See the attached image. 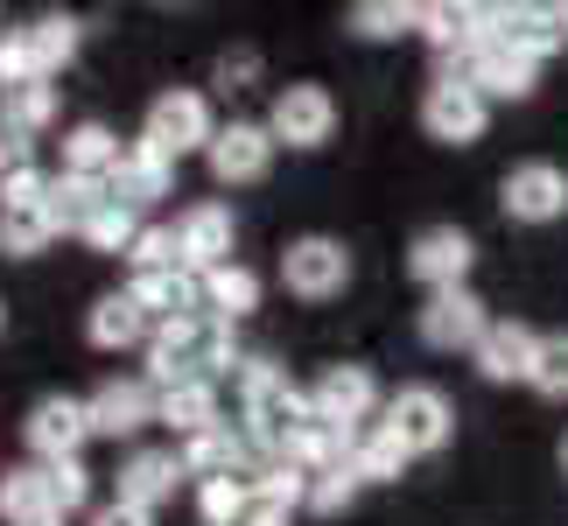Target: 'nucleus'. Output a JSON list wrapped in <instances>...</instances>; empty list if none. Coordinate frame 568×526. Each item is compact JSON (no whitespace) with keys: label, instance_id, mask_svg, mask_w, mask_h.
<instances>
[{"label":"nucleus","instance_id":"1","mask_svg":"<svg viewBox=\"0 0 568 526\" xmlns=\"http://www.w3.org/2000/svg\"><path fill=\"white\" fill-rule=\"evenodd\" d=\"M239 365V323H217V316H190V323H169V331L148 337V386H190L204 380L217 386L225 372Z\"/></svg>","mask_w":568,"mask_h":526},{"label":"nucleus","instance_id":"2","mask_svg":"<svg viewBox=\"0 0 568 526\" xmlns=\"http://www.w3.org/2000/svg\"><path fill=\"white\" fill-rule=\"evenodd\" d=\"M141 141L155 148V155L183 162V155H204L217 141V120H211V99L190 92V84H169V92L148 99V120H141Z\"/></svg>","mask_w":568,"mask_h":526},{"label":"nucleus","instance_id":"3","mask_svg":"<svg viewBox=\"0 0 568 526\" xmlns=\"http://www.w3.org/2000/svg\"><path fill=\"white\" fill-rule=\"evenodd\" d=\"M352 246H344L337 232H302L288 239V253H281V289L295 302H337L352 289Z\"/></svg>","mask_w":568,"mask_h":526},{"label":"nucleus","instance_id":"4","mask_svg":"<svg viewBox=\"0 0 568 526\" xmlns=\"http://www.w3.org/2000/svg\"><path fill=\"white\" fill-rule=\"evenodd\" d=\"M50 239H57L50 175H42V169L8 175V183H0V260H36Z\"/></svg>","mask_w":568,"mask_h":526},{"label":"nucleus","instance_id":"5","mask_svg":"<svg viewBox=\"0 0 568 526\" xmlns=\"http://www.w3.org/2000/svg\"><path fill=\"white\" fill-rule=\"evenodd\" d=\"M379 428L407 456H435V449H449V435H456V407H449L443 386H400V393H386Z\"/></svg>","mask_w":568,"mask_h":526},{"label":"nucleus","instance_id":"6","mask_svg":"<svg viewBox=\"0 0 568 526\" xmlns=\"http://www.w3.org/2000/svg\"><path fill=\"white\" fill-rule=\"evenodd\" d=\"M485 127H491V99L477 92L470 78L443 71V78L422 92V134H428V141H443V148H477V141H485Z\"/></svg>","mask_w":568,"mask_h":526},{"label":"nucleus","instance_id":"7","mask_svg":"<svg viewBox=\"0 0 568 526\" xmlns=\"http://www.w3.org/2000/svg\"><path fill=\"white\" fill-rule=\"evenodd\" d=\"M239 414H246V428H239V435H246L260 456H281V449H288V435L310 422L316 407H310V386H295L288 365H281L267 386H253L246 401H239Z\"/></svg>","mask_w":568,"mask_h":526},{"label":"nucleus","instance_id":"8","mask_svg":"<svg viewBox=\"0 0 568 526\" xmlns=\"http://www.w3.org/2000/svg\"><path fill=\"white\" fill-rule=\"evenodd\" d=\"M267 134L274 148H323L337 134V99H331V84H310V78H295V84H281L274 105H267Z\"/></svg>","mask_w":568,"mask_h":526},{"label":"nucleus","instance_id":"9","mask_svg":"<svg viewBox=\"0 0 568 526\" xmlns=\"http://www.w3.org/2000/svg\"><path fill=\"white\" fill-rule=\"evenodd\" d=\"M470 267H477V239L464 225H422V232L407 239V274L422 281L428 295L470 289Z\"/></svg>","mask_w":568,"mask_h":526},{"label":"nucleus","instance_id":"10","mask_svg":"<svg viewBox=\"0 0 568 526\" xmlns=\"http://www.w3.org/2000/svg\"><path fill=\"white\" fill-rule=\"evenodd\" d=\"M498 211L513 218V225H555L568 218V169L561 162H513L506 183H498Z\"/></svg>","mask_w":568,"mask_h":526},{"label":"nucleus","instance_id":"11","mask_svg":"<svg viewBox=\"0 0 568 526\" xmlns=\"http://www.w3.org/2000/svg\"><path fill=\"white\" fill-rule=\"evenodd\" d=\"M21 443L36 449V464H71V456L92 443V422H84V401L78 393H42L21 422Z\"/></svg>","mask_w":568,"mask_h":526},{"label":"nucleus","instance_id":"12","mask_svg":"<svg viewBox=\"0 0 568 526\" xmlns=\"http://www.w3.org/2000/svg\"><path fill=\"white\" fill-rule=\"evenodd\" d=\"M310 407L323 414V422H337V428H373V414L386 407L379 401V380H373V365H323L316 372V386H310Z\"/></svg>","mask_w":568,"mask_h":526},{"label":"nucleus","instance_id":"13","mask_svg":"<svg viewBox=\"0 0 568 526\" xmlns=\"http://www.w3.org/2000/svg\"><path fill=\"white\" fill-rule=\"evenodd\" d=\"M155 401L162 393L148 386V372L141 380H105V386L84 393V422H92V435H105V443H126V435L155 428Z\"/></svg>","mask_w":568,"mask_h":526},{"label":"nucleus","instance_id":"14","mask_svg":"<svg viewBox=\"0 0 568 526\" xmlns=\"http://www.w3.org/2000/svg\"><path fill=\"white\" fill-rule=\"evenodd\" d=\"M456 78H470L485 99H534V84H540V63L527 50H513L506 36H485L477 50L456 63Z\"/></svg>","mask_w":568,"mask_h":526},{"label":"nucleus","instance_id":"15","mask_svg":"<svg viewBox=\"0 0 568 526\" xmlns=\"http://www.w3.org/2000/svg\"><path fill=\"white\" fill-rule=\"evenodd\" d=\"M414 331H422L428 351H477V337L491 331V310L477 302L470 289H443L422 302V316H414Z\"/></svg>","mask_w":568,"mask_h":526},{"label":"nucleus","instance_id":"16","mask_svg":"<svg viewBox=\"0 0 568 526\" xmlns=\"http://www.w3.org/2000/svg\"><path fill=\"white\" fill-rule=\"evenodd\" d=\"M204 162H211V175H217L225 190L260 183V175L274 169V134H267V120H225V127H217V141L204 148Z\"/></svg>","mask_w":568,"mask_h":526},{"label":"nucleus","instance_id":"17","mask_svg":"<svg viewBox=\"0 0 568 526\" xmlns=\"http://www.w3.org/2000/svg\"><path fill=\"white\" fill-rule=\"evenodd\" d=\"M534 351H540V331H534V323H519V316H491V331L477 337L470 365H477V380H485V386H527Z\"/></svg>","mask_w":568,"mask_h":526},{"label":"nucleus","instance_id":"18","mask_svg":"<svg viewBox=\"0 0 568 526\" xmlns=\"http://www.w3.org/2000/svg\"><path fill=\"white\" fill-rule=\"evenodd\" d=\"M232 246H239V218H232V204H211V196H204V204H190V211L176 218V253H183L190 274L225 267Z\"/></svg>","mask_w":568,"mask_h":526},{"label":"nucleus","instance_id":"19","mask_svg":"<svg viewBox=\"0 0 568 526\" xmlns=\"http://www.w3.org/2000/svg\"><path fill=\"white\" fill-rule=\"evenodd\" d=\"M183 485H190V471H183V456H176V449H134V456L120 464V506L162 513Z\"/></svg>","mask_w":568,"mask_h":526},{"label":"nucleus","instance_id":"20","mask_svg":"<svg viewBox=\"0 0 568 526\" xmlns=\"http://www.w3.org/2000/svg\"><path fill=\"white\" fill-rule=\"evenodd\" d=\"M148 337H155V323L134 302V289H113L84 310V344L92 351H148Z\"/></svg>","mask_w":568,"mask_h":526},{"label":"nucleus","instance_id":"21","mask_svg":"<svg viewBox=\"0 0 568 526\" xmlns=\"http://www.w3.org/2000/svg\"><path fill=\"white\" fill-rule=\"evenodd\" d=\"M176 190V162L169 155H155V148H148L141 134L120 148V169H113V196L126 211H148V204H162V196Z\"/></svg>","mask_w":568,"mask_h":526},{"label":"nucleus","instance_id":"22","mask_svg":"<svg viewBox=\"0 0 568 526\" xmlns=\"http://www.w3.org/2000/svg\"><path fill=\"white\" fill-rule=\"evenodd\" d=\"M126 289H134V302L148 310V323H155V331H169V323H190V316H204V281H196L190 267L141 274V281H126Z\"/></svg>","mask_w":568,"mask_h":526},{"label":"nucleus","instance_id":"23","mask_svg":"<svg viewBox=\"0 0 568 526\" xmlns=\"http://www.w3.org/2000/svg\"><path fill=\"white\" fill-rule=\"evenodd\" d=\"M176 456H183V471L196 477V485H211V477H246V471L260 464V449L246 443V435H232V422L211 428V435H190V443H176Z\"/></svg>","mask_w":568,"mask_h":526},{"label":"nucleus","instance_id":"24","mask_svg":"<svg viewBox=\"0 0 568 526\" xmlns=\"http://www.w3.org/2000/svg\"><path fill=\"white\" fill-rule=\"evenodd\" d=\"M105 204H113V175H63V169L50 175V218H57V232L84 239Z\"/></svg>","mask_w":568,"mask_h":526},{"label":"nucleus","instance_id":"25","mask_svg":"<svg viewBox=\"0 0 568 526\" xmlns=\"http://www.w3.org/2000/svg\"><path fill=\"white\" fill-rule=\"evenodd\" d=\"M422 36H428L443 57L464 63L477 42L491 36V14H485V8H470V0H428V8H422Z\"/></svg>","mask_w":568,"mask_h":526},{"label":"nucleus","instance_id":"26","mask_svg":"<svg viewBox=\"0 0 568 526\" xmlns=\"http://www.w3.org/2000/svg\"><path fill=\"white\" fill-rule=\"evenodd\" d=\"M155 422H162L169 435H176V443H190V435H211V428H225V414H217V386H204V380H190V386H162Z\"/></svg>","mask_w":568,"mask_h":526},{"label":"nucleus","instance_id":"27","mask_svg":"<svg viewBox=\"0 0 568 526\" xmlns=\"http://www.w3.org/2000/svg\"><path fill=\"white\" fill-rule=\"evenodd\" d=\"M196 281H204V316H217V323H246L260 310V295H267L246 260H225V267H211Z\"/></svg>","mask_w":568,"mask_h":526},{"label":"nucleus","instance_id":"28","mask_svg":"<svg viewBox=\"0 0 568 526\" xmlns=\"http://www.w3.org/2000/svg\"><path fill=\"white\" fill-rule=\"evenodd\" d=\"M21 36H29V57H36V78L42 84H57L63 71H71V63H78V42H84L78 14H36Z\"/></svg>","mask_w":568,"mask_h":526},{"label":"nucleus","instance_id":"29","mask_svg":"<svg viewBox=\"0 0 568 526\" xmlns=\"http://www.w3.org/2000/svg\"><path fill=\"white\" fill-rule=\"evenodd\" d=\"M120 134L105 120H78L63 127V175H113L120 169Z\"/></svg>","mask_w":568,"mask_h":526},{"label":"nucleus","instance_id":"30","mask_svg":"<svg viewBox=\"0 0 568 526\" xmlns=\"http://www.w3.org/2000/svg\"><path fill=\"white\" fill-rule=\"evenodd\" d=\"M0 519H8V526L57 519V506H50V477H42V464H8V471H0Z\"/></svg>","mask_w":568,"mask_h":526},{"label":"nucleus","instance_id":"31","mask_svg":"<svg viewBox=\"0 0 568 526\" xmlns=\"http://www.w3.org/2000/svg\"><path fill=\"white\" fill-rule=\"evenodd\" d=\"M0 127L21 141L50 134L57 127V84H14V92H0Z\"/></svg>","mask_w":568,"mask_h":526},{"label":"nucleus","instance_id":"32","mask_svg":"<svg viewBox=\"0 0 568 526\" xmlns=\"http://www.w3.org/2000/svg\"><path fill=\"white\" fill-rule=\"evenodd\" d=\"M414 464V456L400 449V443H393V435L373 422V428H358L352 435V471L365 477V485H400V471Z\"/></svg>","mask_w":568,"mask_h":526},{"label":"nucleus","instance_id":"33","mask_svg":"<svg viewBox=\"0 0 568 526\" xmlns=\"http://www.w3.org/2000/svg\"><path fill=\"white\" fill-rule=\"evenodd\" d=\"M352 29L365 42H393V36H414V29H422V8H414V0H358V8H352Z\"/></svg>","mask_w":568,"mask_h":526},{"label":"nucleus","instance_id":"34","mask_svg":"<svg viewBox=\"0 0 568 526\" xmlns=\"http://www.w3.org/2000/svg\"><path fill=\"white\" fill-rule=\"evenodd\" d=\"M358 492H365V477L352 471V456H344V464H331V471H316V477H310V506H302V513L337 519V513H352V506H358Z\"/></svg>","mask_w":568,"mask_h":526},{"label":"nucleus","instance_id":"35","mask_svg":"<svg viewBox=\"0 0 568 526\" xmlns=\"http://www.w3.org/2000/svg\"><path fill=\"white\" fill-rule=\"evenodd\" d=\"M169 267H183V253H176V225H141V239L126 246V274H169Z\"/></svg>","mask_w":568,"mask_h":526},{"label":"nucleus","instance_id":"36","mask_svg":"<svg viewBox=\"0 0 568 526\" xmlns=\"http://www.w3.org/2000/svg\"><path fill=\"white\" fill-rule=\"evenodd\" d=\"M253 506L246 477H211V485H196V513H204V526H239Z\"/></svg>","mask_w":568,"mask_h":526},{"label":"nucleus","instance_id":"37","mask_svg":"<svg viewBox=\"0 0 568 526\" xmlns=\"http://www.w3.org/2000/svg\"><path fill=\"white\" fill-rule=\"evenodd\" d=\"M134 239H141V211H126L120 196H113V204H105V211L92 218L84 246H92V253H113V260H126V246H134Z\"/></svg>","mask_w":568,"mask_h":526},{"label":"nucleus","instance_id":"38","mask_svg":"<svg viewBox=\"0 0 568 526\" xmlns=\"http://www.w3.org/2000/svg\"><path fill=\"white\" fill-rule=\"evenodd\" d=\"M42 477H50V506H57V519H71V513H84L92 506V471L78 464H42Z\"/></svg>","mask_w":568,"mask_h":526},{"label":"nucleus","instance_id":"39","mask_svg":"<svg viewBox=\"0 0 568 526\" xmlns=\"http://www.w3.org/2000/svg\"><path fill=\"white\" fill-rule=\"evenodd\" d=\"M527 386H534V393H548V401H561V393H568V331H548V337H540Z\"/></svg>","mask_w":568,"mask_h":526},{"label":"nucleus","instance_id":"40","mask_svg":"<svg viewBox=\"0 0 568 526\" xmlns=\"http://www.w3.org/2000/svg\"><path fill=\"white\" fill-rule=\"evenodd\" d=\"M14 84H42V78H36L29 36H21V29H0V92H14Z\"/></svg>","mask_w":568,"mask_h":526},{"label":"nucleus","instance_id":"41","mask_svg":"<svg viewBox=\"0 0 568 526\" xmlns=\"http://www.w3.org/2000/svg\"><path fill=\"white\" fill-rule=\"evenodd\" d=\"M84 526H155V513H141V506H120V498H113V506H99V513L84 519Z\"/></svg>","mask_w":568,"mask_h":526},{"label":"nucleus","instance_id":"42","mask_svg":"<svg viewBox=\"0 0 568 526\" xmlns=\"http://www.w3.org/2000/svg\"><path fill=\"white\" fill-rule=\"evenodd\" d=\"M239 526H295V513H281V506H260V498H253V506H246V519H239Z\"/></svg>","mask_w":568,"mask_h":526},{"label":"nucleus","instance_id":"43","mask_svg":"<svg viewBox=\"0 0 568 526\" xmlns=\"http://www.w3.org/2000/svg\"><path fill=\"white\" fill-rule=\"evenodd\" d=\"M548 21H555V36L568 42V0H555V8H548Z\"/></svg>","mask_w":568,"mask_h":526},{"label":"nucleus","instance_id":"44","mask_svg":"<svg viewBox=\"0 0 568 526\" xmlns=\"http://www.w3.org/2000/svg\"><path fill=\"white\" fill-rule=\"evenodd\" d=\"M561 477H568V435H561Z\"/></svg>","mask_w":568,"mask_h":526},{"label":"nucleus","instance_id":"45","mask_svg":"<svg viewBox=\"0 0 568 526\" xmlns=\"http://www.w3.org/2000/svg\"><path fill=\"white\" fill-rule=\"evenodd\" d=\"M0 331H8V302H0Z\"/></svg>","mask_w":568,"mask_h":526},{"label":"nucleus","instance_id":"46","mask_svg":"<svg viewBox=\"0 0 568 526\" xmlns=\"http://www.w3.org/2000/svg\"><path fill=\"white\" fill-rule=\"evenodd\" d=\"M36 526H63V519H36Z\"/></svg>","mask_w":568,"mask_h":526}]
</instances>
